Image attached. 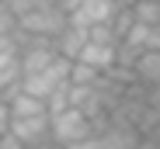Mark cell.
<instances>
[{"label": "cell", "instance_id": "1", "mask_svg": "<svg viewBox=\"0 0 160 149\" xmlns=\"http://www.w3.org/2000/svg\"><path fill=\"white\" fill-rule=\"evenodd\" d=\"M49 135H52V142H56V146H63V149H73V146L87 142V139L94 135V121H91L84 111L66 108L63 114L49 118Z\"/></svg>", "mask_w": 160, "mask_h": 149}, {"label": "cell", "instance_id": "2", "mask_svg": "<svg viewBox=\"0 0 160 149\" xmlns=\"http://www.w3.org/2000/svg\"><path fill=\"white\" fill-rule=\"evenodd\" d=\"M66 87H70V63L66 59L49 63L45 69L32 73V77H21V90L32 94V97H38V101H49L52 94H59Z\"/></svg>", "mask_w": 160, "mask_h": 149}, {"label": "cell", "instance_id": "3", "mask_svg": "<svg viewBox=\"0 0 160 149\" xmlns=\"http://www.w3.org/2000/svg\"><path fill=\"white\" fill-rule=\"evenodd\" d=\"M66 24H70V17H66L63 7H38V11H28L24 17H18V31L28 35V38H49V42H56Z\"/></svg>", "mask_w": 160, "mask_h": 149}, {"label": "cell", "instance_id": "4", "mask_svg": "<svg viewBox=\"0 0 160 149\" xmlns=\"http://www.w3.org/2000/svg\"><path fill=\"white\" fill-rule=\"evenodd\" d=\"M115 14H118V4H115V0H87L84 7H77V11L70 14V24H73V28L91 31V28H104V24H112Z\"/></svg>", "mask_w": 160, "mask_h": 149}, {"label": "cell", "instance_id": "5", "mask_svg": "<svg viewBox=\"0 0 160 149\" xmlns=\"http://www.w3.org/2000/svg\"><path fill=\"white\" fill-rule=\"evenodd\" d=\"M7 135H14L24 149H38V146L52 142V135H49V114H38V118H14Z\"/></svg>", "mask_w": 160, "mask_h": 149}, {"label": "cell", "instance_id": "6", "mask_svg": "<svg viewBox=\"0 0 160 149\" xmlns=\"http://www.w3.org/2000/svg\"><path fill=\"white\" fill-rule=\"evenodd\" d=\"M118 45H125L132 56H143V52H160V28H150V24H132V31H129Z\"/></svg>", "mask_w": 160, "mask_h": 149}, {"label": "cell", "instance_id": "7", "mask_svg": "<svg viewBox=\"0 0 160 149\" xmlns=\"http://www.w3.org/2000/svg\"><path fill=\"white\" fill-rule=\"evenodd\" d=\"M77 63H84V66L98 69L101 77H104V73H108V69H112V66L118 63V45H101V42H87Z\"/></svg>", "mask_w": 160, "mask_h": 149}, {"label": "cell", "instance_id": "8", "mask_svg": "<svg viewBox=\"0 0 160 149\" xmlns=\"http://www.w3.org/2000/svg\"><path fill=\"white\" fill-rule=\"evenodd\" d=\"M52 45H56V56H59V59L77 63L80 52H84V45H87V31H84V28H73V24H66Z\"/></svg>", "mask_w": 160, "mask_h": 149}, {"label": "cell", "instance_id": "9", "mask_svg": "<svg viewBox=\"0 0 160 149\" xmlns=\"http://www.w3.org/2000/svg\"><path fill=\"white\" fill-rule=\"evenodd\" d=\"M7 108H11V121H14V118H38V114H45V101H38V97L24 94V90H18V94L11 97Z\"/></svg>", "mask_w": 160, "mask_h": 149}, {"label": "cell", "instance_id": "10", "mask_svg": "<svg viewBox=\"0 0 160 149\" xmlns=\"http://www.w3.org/2000/svg\"><path fill=\"white\" fill-rule=\"evenodd\" d=\"M136 24H150V28H160V0H136L129 7Z\"/></svg>", "mask_w": 160, "mask_h": 149}, {"label": "cell", "instance_id": "11", "mask_svg": "<svg viewBox=\"0 0 160 149\" xmlns=\"http://www.w3.org/2000/svg\"><path fill=\"white\" fill-rule=\"evenodd\" d=\"M101 83V73L84 66V63H70V87H98Z\"/></svg>", "mask_w": 160, "mask_h": 149}, {"label": "cell", "instance_id": "12", "mask_svg": "<svg viewBox=\"0 0 160 149\" xmlns=\"http://www.w3.org/2000/svg\"><path fill=\"white\" fill-rule=\"evenodd\" d=\"M4 4L14 17H24L28 11H38V7H59V0H4Z\"/></svg>", "mask_w": 160, "mask_h": 149}, {"label": "cell", "instance_id": "13", "mask_svg": "<svg viewBox=\"0 0 160 149\" xmlns=\"http://www.w3.org/2000/svg\"><path fill=\"white\" fill-rule=\"evenodd\" d=\"M132 24H136V17H132V11H129V7H118V14L112 17V35H115V38L122 42V38H125V35L132 31Z\"/></svg>", "mask_w": 160, "mask_h": 149}, {"label": "cell", "instance_id": "14", "mask_svg": "<svg viewBox=\"0 0 160 149\" xmlns=\"http://www.w3.org/2000/svg\"><path fill=\"white\" fill-rule=\"evenodd\" d=\"M14 59H21V49H18V38L7 35V38H0V66L14 63Z\"/></svg>", "mask_w": 160, "mask_h": 149}, {"label": "cell", "instance_id": "15", "mask_svg": "<svg viewBox=\"0 0 160 149\" xmlns=\"http://www.w3.org/2000/svg\"><path fill=\"white\" fill-rule=\"evenodd\" d=\"M18 31V17L7 11V4L0 0V38H7V35H14Z\"/></svg>", "mask_w": 160, "mask_h": 149}, {"label": "cell", "instance_id": "16", "mask_svg": "<svg viewBox=\"0 0 160 149\" xmlns=\"http://www.w3.org/2000/svg\"><path fill=\"white\" fill-rule=\"evenodd\" d=\"M7 132H11V108H7V101H0V139Z\"/></svg>", "mask_w": 160, "mask_h": 149}, {"label": "cell", "instance_id": "17", "mask_svg": "<svg viewBox=\"0 0 160 149\" xmlns=\"http://www.w3.org/2000/svg\"><path fill=\"white\" fill-rule=\"evenodd\" d=\"M84 4H87V0H59V7L66 11V17H70V14H73L77 7H84Z\"/></svg>", "mask_w": 160, "mask_h": 149}, {"label": "cell", "instance_id": "18", "mask_svg": "<svg viewBox=\"0 0 160 149\" xmlns=\"http://www.w3.org/2000/svg\"><path fill=\"white\" fill-rule=\"evenodd\" d=\"M0 149H24V146H21L14 135H4V139H0Z\"/></svg>", "mask_w": 160, "mask_h": 149}, {"label": "cell", "instance_id": "19", "mask_svg": "<svg viewBox=\"0 0 160 149\" xmlns=\"http://www.w3.org/2000/svg\"><path fill=\"white\" fill-rule=\"evenodd\" d=\"M153 139H157V142H160V121H157V128H153Z\"/></svg>", "mask_w": 160, "mask_h": 149}, {"label": "cell", "instance_id": "20", "mask_svg": "<svg viewBox=\"0 0 160 149\" xmlns=\"http://www.w3.org/2000/svg\"><path fill=\"white\" fill-rule=\"evenodd\" d=\"M157 149H160V146H157Z\"/></svg>", "mask_w": 160, "mask_h": 149}]
</instances>
